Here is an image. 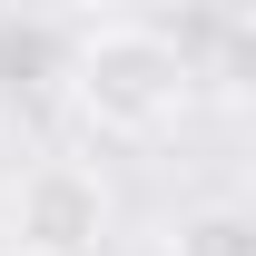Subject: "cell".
<instances>
[{"label": "cell", "mask_w": 256, "mask_h": 256, "mask_svg": "<svg viewBox=\"0 0 256 256\" xmlns=\"http://www.w3.org/2000/svg\"><path fill=\"white\" fill-rule=\"evenodd\" d=\"M60 79H69V108L98 138H168L197 108V60L158 20H98V30H79Z\"/></svg>", "instance_id": "6da1fadb"}, {"label": "cell", "mask_w": 256, "mask_h": 256, "mask_svg": "<svg viewBox=\"0 0 256 256\" xmlns=\"http://www.w3.org/2000/svg\"><path fill=\"white\" fill-rule=\"evenodd\" d=\"M108 226H118V197L108 178L79 158H40L20 168V188H10V246H40V256H98L108 246Z\"/></svg>", "instance_id": "7a4b0ae2"}, {"label": "cell", "mask_w": 256, "mask_h": 256, "mask_svg": "<svg viewBox=\"0 0 256 256\" xmlns=\"http://www.w3.org/2000/svg\"><path fill=\"white\" fill-rule=\"evenodd\" d=\"M168 256H256V217L236 207V197L188 207V217H178V236H168Z\"/></svg>", "instance_id": "3957f363"}, {"label": "cell", "mask_w": 256, "mask_h": 256, "mask_svg": "<svg viewBox=\"0 0 256 256\" xmlns=\"http://www.w3.org/2000/svg\"><path fill=\"white\" fill-rule=\"evenodd\" d=\"M0 256H40V246H10V236H0Z\"/></svg>", "instance_id": "277c9868"}]
</instances>
